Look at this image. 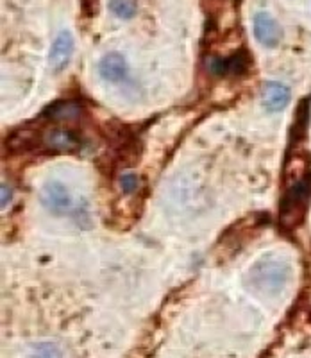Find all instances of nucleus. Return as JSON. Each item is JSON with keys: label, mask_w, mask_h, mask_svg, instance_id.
Here are the masks:
<instances>
[{"label": "nucleus", "mask_w": 311, "mask_h": 358, "mask_svg": "<svg viewBox=\"0 0 311 358\" xmlns=\"http://www.w3.org/2000/svg\"><path fill=\"white\" fill-rule=\"evenodd\" d=\"M311 201V169L297 174L284 192L279 206V222L284 229H295L304 220Z\"/></svg>", "instance_id": "f257e3e1"}, {"label": "nucleus", "mask_w": 311, "mask_h": 358, "mask_svg": "<svg viewBox=\"0 0 311 358\" xmlns=\"http://www.w3.org/2000/svg\"><path fill=\"white\" fill-rule=\"evenodd\" d=\"M290 274V267L279 258L268 257L259 260L249 271V281L252 289L261 294H277L283 289Z\"/></svg>", "instance_id": "f03ea898"}, {"label": "nucleus", "mask_w": 311, "mask_h": 358, "mask_svg": "<svg viewBox=\"0 0 311 358\" xmlns=\"http://www.w3.org/2000/svg\"><path fill=\"white\" fill-rule=\"evenodd\" d=\"M40 142V149L52 152H75L82 147V140L79 138V134L73 133L72 129H65V127H54V129L47 131V133L38 138Z\"/></svg>", "instance_id": "7ed1b4c3"}, {"label": "nucleus", "mask_w": 311, "mask_h": 358, "mask_svg": "<svg viewBox=\"0 0 311 358\" xmlns=\"http://www.w3.org/2000/svg\"><path fill=\"white\" fill-rule=\"evenodd\" d=\"M41 204H43L49 212L61 215L65 213L70 206H72V197H70V192L66 190V187L59 181H50V183L45 185L41 188L40 196Z\"/></svg>", "instance_id": "20e7f679"}, {"label": "nucleus", "mask_w": 311, "mask_h": 358, "mask_svg": "<svg viewBox=\"0 0 311 358\" xmlns=\"http://www.w3.org/2000/svg\"><path fill=\"white\" fill-rule=\"evenodd\" d=\"M254 36L263 47H268V49H274L277 47L279 41H281V27H279L277 22L268 15V13H256L254 15Z\"/></svg>", "instance_id": "39448f33"}, {"label": "nucleus", "mask_w": 311, "mask_h": 358, "mask_svg": "<svg viewBox=\"0 0 311 358\" xmlns=\"http://www.w3.org/2000/svg\"><path fill=\"white\" fill-rule=\"evenodd\" d=\"M73 56V36L68 33V31H61L57 34V38L54 40L52 47H50L49 54V63L52 66V70L56 72H61L65 70L66 65L70 63Z\"/></svg>", "instance_id": "423d86ee"}, {"label": "nucleus", "mask_w": 311, "mask_h": 358, "mask_svg": "<svg viewBox=\"0 0 311 358\" xmlns=\"http://www.w3.org/2000/svg\"><path fill=\"white\" fill-rule=\"evenodd\" d=\"M127 72H129V66H127L126 57L118 52L106 54L99 62V73L108 83H122L127 78Z\"/></svg>", "instance_id": "0eeeda50"}, {"label": "nucleus", "mask_w": 311, "mask_h": 358, "mask_svg": "<svg viewBox=\"0 0 311 358\" xmlns=\"http://www.w3.org/2000/svg\"><path fill=\"white\" fill-rule=\"evenodd\" d=\"M291 92L287 85L277 81H270L263 88V106L272 113L284 110L290 104Z\"/></svg>", "instance_id": "6e6552de"}, {"label": "nucleus", "mask_w": 311, "mask_h": 358, "mask_svg": "<svg viewBox=\"0 0 311 358\" xmlns=\"http://www.w3.org/2000/svg\"><path fill=\"white\" fill-rule=\"evenodd\" d=\"M251 65V59L245 52L233 54L229 57H215L211 63V70L219 76H238L243 73Z\"/></svg>", "instance_id": "1a4fd4ad"}, {"label": "nucleus", "mask_w": 311, "mask_h": 358, "mask_svg": "<svg viewBox=\"0 0 311 358\" xmlns=\"http://www.w3.org/2000/svg\"><path fill=\"white\" fill-rule=\"evenodd\" d=\"M310 99H304L299 104V110L295 113V122H294V131L295 136H291V140H303V136L306 134L308 122H310Z\"/></svg>", "instance_id": "9d476101"}, {"label": "nucleus", "mask_w": 311, "mask_h": 358, "mask_svg": "<svg viewBox=\"0 0 311 358\" xmlns=\"http://www.w3.org/2000/svg\"><path fill=\"white\" fill-rule=\"evenodd\" d=\"M111 11L120 18H131L136 13L134 0H111Z\"/></svg>", "instance_id": "9b49d317"}, {"label": "nucleus", "mask_w": 311, "mask_h": 358, "mask_svg": "<svg viewBox=\"0 0 311 358\" xmlns=\"http://www.w3.org/2000/svg\"><path fill=\"white\" fill-rule=\"evenodd\" d=\"M33 358H63L59 348L50 342H41L38 346H34Z\"/></svg>", "instance_id": "f8f14e48"}, {"label": "nucleus", "mask_w": 311, "mask_h": 358, "mask_svg": "<svg viewBox=\"0 0 311 358\" xmlns=\"http://www.w3.org/2000/svg\"><path fill=\"white\" fill-rule=\"evenodd\" d=\"M138 185H140V181H138V178L134 174H124L120 178V188L124 194H133V192H136Z\"/></svg>", "instance_id": "ddd939ff"}, {"label": "nucleus", "mask_w": 311, "mask_h": 358, "mask_svg": "<svg viewBox=\"0 0 311 358\" xmlns=\"http://www.w3.org/2000/svg\"><path fill=\"white\" fill-rule=\"evenodd\" d=\"M8 197L11 199V188H8V185L2 183V208L8 206Z\"/></svg>", "instance_id": "4468645a"}]
</instances>
